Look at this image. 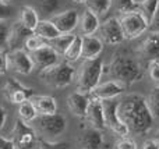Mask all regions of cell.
<instances>
[{
  "label": "cell",
  "mask_w": 159,
  "mask_h": 149,
  "mask_svg": "<svg viewBox=\"0 0 159 149\" xmlns=\"http://www.w3.org/2000/svg\"><path fill=\"white\" fill-rule=\"evenodd\" d=\"M117 114L129 134L147 135L154 124V117L147 106L145 98L137 94H129L119 100Z\"/></svg>",
  "instance_id": "1"
},
{
  "label": "cell",
  "mask_w": 159,
  "mask_h": 149,
  "mask_svg": "<svg viewBox=\"0 0 159 149\" xmlns=\"http://www.w3.org/2000/svg\"><path fill=\"white\" fill-rule=\"evenodd\" d=\"M106 71L112 75L113 81L121 84L124 88L134 85L144 77V68L140 60L130 55H116L109 66H103V72Z\"/></svg>",
  "instance_id": "2"
},
{
  "label": "cell",
  "mask_w": 159,
  "mask_h": 149,
  "mask_svg": "<svg viewBox=\"0 0 159 149\" xmlns=\"http://www.w3.org/2000/svg\"><path fill=\"white\" fill-rule=\"evenodd\" d=\"M32 130L35 131L38 139L55 142L66 130V117L60 113L45 114V116H36L30 123Z\"/></svg>",
  "instance_id": "3"
},
{
  "label": "cell",
  "mask_w": 159,
  "mask_h": 149,
  "mask_svg": "<svg viewBox=\"0 0 159 149\" xmlns=\"http://www.w3.org/2000/svg\"><path fill=\"white\" fill-rule=\"evenodd\" d=\"M103 74V61L101 57L84 60L77 74V92L89 95L101 81Z\"/></svg>",
  "instance_id": "4"
},
{
  "label": "cell",
  "mask_w": 159,
  "mask_h": 149,
  "mask_svg": "<svg viewBox=\"0 0 159 149\" xmlns=\"http://www.w3.org/2000/svg\"><path fill=\"white\" fill-rule=\"evenodd\" d=\"M75 75V68L70 63H56L55 66L48 67L39 72L41 80L45 84L55 88H66L73 82Z\"/></svg>",
  "instance_id": "5"
},
{
  "label": "cell",
  "mask_w": 159,
  "mask_h": 149,
  "mask_svg": "<svg viewBox=\"0 0 159 149\" xmlns=\"http://www.w3.org/2000/svg\"><path fill=\"white\" fill-rule=\"evenodd\" d=\"M119 21H120V27L123 31L124 41L137 39L148 31V20L144 17V14L138 8L131 13L120 15Z\"/></svg>",
  "instance_id": "6"
},
{
  "label": "cell",
  "mask_w": 159,
  "mask_h": 149,
  "mask_svg": "<svg viewBox=\"0 0 159 149\" xmlns=\"http://www.w3.org/2000/svg\"><path fill=\"white\" fill-rule=\"evenodd\" d=\"M117 99H109V100H102V109H103V121L105 128L110 130L115 135L119 138L121 137H129V130L126 125L121 123L120 117L117 114Z\"/></svg>",
  "instance_id": "7"
},
{
  "label": "cell",
  "mask_w": 159,
  "mask_h": 149,
  "mask_svg": "<svg viewBox=\"0 0 159 149\" xmlns=\"http://www.w3.org/2000/svg\"><path fill=\"white\" fill-rule=\"evenodd\" d=\"M11 142L16 149H32L38 144V137L30 124L16 120L13 131H11Z\"/></svg>",
  "instance_id": "8"
},
{
  "label": "cell",
  "mask_w": 159,
  "mask_h": 149,
  "mask_svg": "<svg viewBox=\"0 0 159 149\" xmlns=\"http://www.w3.org/2000/svg\"><path fill=\"white\" fill-rule=\"evenodd\" d=\"M96 32L99 33L98 38L103 43L110 45V46H116V45H120L121 42H124L123 31H121L120 21L117 17H109V18L103 20L99 24Z\"/></svg>",
  "instance_id": "9"
},
{
  "label": "cell",
  "mask_w": 159,
  "mask_h": 149,
  "mask_svg": "<svg viewBox=\"0 0 159 149\" xmlns=\"http://www.w3.org/2000/svg\"><path fill=\"white\" fill-rule=\"evenodd\" d=\"M2 91L4 98L13 105H20V103L28 100L34 95L32 88H27L20 81L14 80V78H7L4 81Z\"/></svg>",
  "instance_id": "10"
},
{
  "label": "cell",
  "mask_w": 159,
  "mask_h": 149,
  "mask_svg": "<svg viewBox=\"0 0 159 149\" xmlns=\"http://www.w3.org/2000/svg\"><path fill=\"white\" fill-rule=\"evenodd\" d=\"M49 20L53 22V25L57 28L60 33H74V31L78 28L80 11L75 8H67Z\"/></svg>",
  "instance_id": "11"
},
{
  "label": "cell",
  "mask_w": 159,
  "mask_h": 149,
  "mask_svg": "<svg viewBox=\"0 0 159 149\" xmlns=\"http://www.w3.org/2000/svg\"><path fill=\"white\" fill-rule=\"evenodd\" d=\"M8 67H11L14 72L21 75L31 74L32 70L35 68L30 53L25 52L24 49H17L8 52Z\"/></svg>",
  "instance_id": "12"
},
{
  "label": "cell",
  "mask_w": 159,
  "mask_h": 149,
  "mask_svg": "<svg viewBox=\"0 0 159 149\" xmlns=\"http://www.w3.org/2000/svg\"><path fill=\"white\" fill-rule=\"evenodd\" d=\"M30 56H31V59H32L34 66H35L36 68H39L41 71L48 68V67L55 66L56 63H59V55L48 45V42L42 47H39L38 50L31 52Z\"/></svg>",
  "instance_id": "13"
},
{
  "label": "cell",
  "mask_w": 159,
  "mask_h": 149,
  "mask_svg": "<svg viewBox=\"0 0 159 149\" xmlns=\"http://www.w3.org/2000/svg\"><path fill=\"white\" fill-rule=\"evenodd\" d=\"M126 88L121 84L116 82V81L110 80L106 82H99L95 88L92 89V92L89 94V96H93L99 100H109V99H117V96L124 94Z\"/></svg>",
  "instance_id": "14"
},
{
  "label": "cell",
  "mask_w": 159,
  "mask_h": 149,
  "mask_svg": "<svg viewBox=\"0 0 159 149\" xmlns=\"http://www.w3.org/2000/svg\"><path fill=\"white\" fill-rule=\"evenodd\" d=\"M138 59L145 60L147 63L159 61V35L149 33L137 47Z\"/></svg>",
  "instance_id": "15"
},
{
  "label": "cell",
  "mask_w": 159,
  "mask_h": 149,
  "mask_svg": "<svg viewBox=\"0 0 159 149\" xmlns=\"http://www.w3.org/2000/svg\"><path fill=\"white\" fill-rule=\"evenodd\" d=\"M32 35L31 31H28L24 25L20 21H16L10 25L8 28V36H7V49L10 50H17L24 47L25 41L28 39V36Z\"/></svg>",
  "instance_id": "16"
},
{
  "label": "cell",
  "mask_w": 159,
  "mask_h": 149,
  "mask_svg": "<svg viewBox=\"0 0 159 149\" xmlns=\"http://www.w3.org/2000/svg\"><path fill=\"white\" fill-rule=\"evenodd\" d=\"M85 121L88 123V127L96 128V130H105L103 121V109H102V100L89 96V105H88L87 113H85Z\"/></svg>",
  "instance_id": "17"
},
{
  "label": "cell",
  "mask_w": 159,
  "mask_h": 149,
  "mask_svg": "<svg viewBox=\"0 0 159 149\" xmlns=\"http://www.w3.org/2000/svg\"><path fill=\"white\" fill-rule=\"evenodd\" d=\"M103 142L102 131L92 127H87L78 138V145L81 149H102Z\"/></svg>",
  "instance_id": "18"
},
{
  "label": "cell",
  "mask_w": 159,
  "mask_h": 149,
  "mask_svg": "<svg viewBox=\"0 0 159 149\" xmlns=\"http://www.w3.org/2000/svg\"><path fill=\"white\" fill-rule=\"evenodd\" d=\"M30 100L38 116L57 113V102L53 96H49V95H32L30 98Z\"/></svg>",
  "instance_id": "19"
},
{
  "label": "cell",
  "mask_w": 159,
  "mask_h": 149,
  "mask_svg": "<svg viewBox=\"0 0 159 149\" xmlns=\"http://www.w3.org/2000/svg\"><path fill=\"white\" fill-rule=\"evenodd\" d=\"M81 59L84 60H92L99 57V55L103 50V42L95 35L81 36Z\"/></svg>",
  "instance_id": "20"
},
{
  "label": "cell",
  "mask_w": 159,
  "mask_h": 149,
  "mask_svg": "<svg viewBox=\"0 0 159 149\" xmlns=\"http://www.w3.org/2000/svg\"><path fill=\"white\" fill-rule=\"evenodd\" d=\"M88 105H89V95L80 94V92H73L67 98V107L69 110L74 114L75 117L84 119L85 113H87Z\"/></svg>",
  "instance_id": "21"
},
{
  "label": "cell",
  "mask_w": 159,
  "mask_h": 149,
  "mask_svg": "<svg viewBox=\"0 0 159 149\" xmlns=\"http://www.w3.org/2000/svg\"><path fill=\"white\" fill-rule=\"evenodd\" d=\"M99 17H96L93 13L88 11L85 8L81 14H80V22H78V31L81 36H91L95 35V32L99 28Z\"/></svg>",
  "instance_id": "22"
},
{
  "label": "cell",
  "mask_w": 159,
  "mask_h": 149,
  "mask_svg": "<svg viewBox=\"0 0 159 149\" xmlns=\"http://www.w3.org/2000/svg\"><path fill=\"white\" fill-rule=\"evenodd\" d=\"M18 21L21 22L28 31H31V32L34 33V31H35L36 25H38V22H39L38 11L34 7H31V6H22V7L20 8Z\"/></svg>",
  "instance_id": "23"
},
{
  "label": "cell",
  "mask_w": 159,
  "mask_h": 149,
  "mask_svg": "<svg viewBox=\"0 0 159 149\" xmlns=\"http://www.w3.org/2000/svg\"><path fill=\"white\" fill-rule=\"evenodd\" d=\"M34 33L46 42L52 41V39L56 38V36L60 35V32L57 31V28L53 25V22L50 21V20H39Z\"/></svg>",
  "instance_id": "24"
},
{
  "label": "cell",
  "mask_w": 159,
  "mask_h": 149,
  "mask_svg": "<svg viewBox=\"0 0 159 149\" xmlns=\"http://www.w3.org/2000/svg\"><path fill=\"white\" fill-rule=\"evenodd\" d=\"M75 35H77V33H60V35L56 36L55 39L48 42V45H49L57 55L63 56L64 52H66V50L69 49V46L71 45V42L74 41Z\"/></svg>",
  "instance_id": "25"
},
{
  "label": "cell",
  "mask_w": 159,
  "mask_h": 149,
  "mask_svg": "<svg viewBox=\"0 0 159 149\" xmlns=\"http://www.w3.org/2000/svg\"><path fill=\"white\" fill-rule=\"evenodd\" d=\"M84 4L88 11L93 13L96 17H102L109 13L112 7V0H85Z\"/></svg>",
  "instance_id": "26"
},
{
  "label": "cell",
  "mask_w": 159,
  "mask_h": 149,
  "mask_svg": "<svg viewBox=\"0 0 159 149\" xmlns=\"http://www.w3.org/2000/svg\"><path fill=\"white\" fill-rule=\"evenodd\" d=\"M38 8L41 14L52 18L61 11V0H38Z\"/></svg>",
  "instance_id": "27"
},
{
  "label": "cell",
  "mask_w": 159,
  "mask_h": 149,
  "mask_svg": "<svg viewBox=\"0 0 159 149\" xmlns=\"http://www.w3.org/2000/svg\"><path fill=\"white\" fill-rule=\"evenodd\" d=\"M81 43H82L81 35H75L74 41L71 42L69 49H67L63 55V57L66 59V63L71 64V63H75L78 59H81Z\"/></svg>",
  "instance_id": "28"
},
{
  "label": "cell",
  "mask_w": 159,
  "mask_h": 149,
  "mask_svg": "<svg viewBox=\"0 0 159 149\" xmlns=\"http://www.w3.org/2000/svg\"><path fill=\"white\" fill-rule=\"evenodd\" d=\"M36 116H38V114H36L35 109H34V106H32V103H31L30 99L18 105V117L21 121L30 124Z\"/></svg>",
  "instance_id": "29"
},
{
  "label": "cell",
  "mask_w": 159,
  "mask_h": 149,
  "mask_svg": "<svg viewBox=\"0 0 159 149\" xmlns=\"http://www.w3.org/2000/svg\"><path fill=\"white\" fill-rule=\"evenodd\" d=\"M147 106L154 119H159V86H155L145 98Z\"/></svg>",
  "instance_id": "30"
},
{
  "label": "cell",
  "mask_w": 159,
  "mask_h": 149,
  "mask_svg": "<svg viewBox=\"0 0 159 149\" xmlns=\"http://www.w3.org/2000/svg\"><path fill=\"white\" fill-rule=\"evenodd\" d=\"M112 6H115L116 11L120 13V15L127 13H131V11L137 10V6L134 4L133 0H112Z\"/></svg>",
  "instance_id": "31"
},
{
  "label": "cell",
  "mask_w": 159,
  "mask_h": 149,
  "mask_svg": "<svg viewBox=\"0 0 159 149\" xmlns=\"http://www.w3.org/2000/svg\"><path fill=\"white\" fill-rule=\"evenodd\" d=\"M45 43H46V41H43L42 38H39V36H36L35 33H32V35L28 36V39L25 41L24 47H22V49H24L25 52L31 53V52H35V50H38L39 47H42Z\"/></svg>",
  "instance_id": "32"
},
{
  "label": "cell",
  "mask_w": 159,
  "mask_h": 149,
  "mask_svg": "<svg viewBox=\"0 0 159 149\" xmlns=\"http://www.w3.org/2000/svg\"><path fill=\"white\" fill-rule=\"evenodd\" d=\"M158 4H159V0H145L144 3H141L138 6V10L144 14V17L147 20H149L152 17V14L155 13V10H157Z\"/></svg>",
  "instance_id": "33"
},
{
  "label": "cell",
  "mask_w": 159,
  "mask_h": 149,
  "mask_svg": "<svg viewBox=\"0 0 159 149\" xmlns=\"http://www.w3.org/2000/svg\"><path fill=\"white\" fill-rule=\"evenodd\" d=\"M38 149H70V145L67 142H49L38 139Z\"/></svg>",
  "instance_id": "34"
},
{
  "label": "cell",
  "mask_w": 159,
  "mask_h": 149,
  "mask_svg": "<svg viewBox=\"0 0 159 149\" xmlns=\"http://www.w3.org/2000/svg\"><path fill=\"white\" fill-rule=\"evenodd\" d=\"M148 31L149 33L159 35V4L157 10H155V13L152 14V17L148 20Z\"/></svg>",
  "instance_id": "35"
},
{
  "label": "cell",
  "mask_w": 159,
  "mask_h": 149,
  "mask_svg": "<svg viewBox=\"0 0 159 149\" xmlns=\"http://www.w3.org/2000/svg\"><path fill=\"white\" fill-rule=\"evenodd\" d=\"M115 149H137V144L129 137H121L115 142Z\"/></svg>",
  "instance_id": "36"
},
{
  "label": "cell",
  "mask_w": 159,
  "mask_h": 149,
  "mask_svg": "<svg viewBox=\"0 0 159 149\" xmlns=\"http://www.w3.org/2000/svg\"><path fill=\"white\" fill-rule=\"evenodd\" d=\"M148 74L155 86H159V61H151L148 63Z\"/></svg>",
  "instance_id": "37"
},
{
  "label": "cell",
  "mask_w": 159,
  "mask_h": 149,
  "mask_svg": "<svg viewBox=\"0 0 159 149\" xmlns=\"http://www.w3.org/2000/svg\"><path fill=\"white\" fill-rule=\"evenodd\" d=\"M14 14V7L10 3L0 2V21H6Z\"/></svg>",
  "instance_id": "38"
},
{
  "label": "cell",
  "mask_w": 159,
  "mask_h": 149,
  "mask_svg": "<svg viewBox=\"0 0 159 149\" xmlns=\"http://www.w3.org/2000/svg\"><path fill=\"white\" fill-rule=\"evenodd\" d=\"M10 25L6 24V21H0V49H6L7 46V36Z\"/></svg>",
  "instance_id": "39"
},
{
  "label": "cell",
  "mask_w": 159,
  "mask_h": 149,
  "mask_svg": "<svg viewBox=\"0 0 159 149\" xmlns=\"http://www.w3.org/2000/svg\"><path fill=\"white\" fill-rule=\"evenodd\" d=\"M8 70V52L6 49H0V75H4Z\"/></svg>",
  "instance_id": "40"
},
{
  "label": "cell",
  "mask_w": 159,
  "mask_h": 149,
  "mask_svg": "<svg viewBox=\"0 0 159 149\" xmlns=\"http://www.w3.org/2000/svg\"><path fill=\"white\" fill-rule=\"evenodd\" d=\"M143 149H159V141L158 139H147L143 144Z\"/></svg>",
  "instance_id": "41"
},
{
  "label": "cell",
  "mask_w": 159,
  "mask_h": 149,
  "mask_svg": "<svg viewBox=\"0 0 159 149\" xmlns=\"http://www.w3.org/2000/svg\"><path fill=\"white\" fill-rule=\"evenodd\" d=\"M0 149H16L11 142V139L4 138V137H0Z\"/></svg>",
  "instance_id": "42"
},
{
  "label": "cell",
  "mask_w": 159,
  "mask_h": 149,
  "mask_svg": "<svg viewBox=\"0 0 159 149\" xmlns=\"http://www.w3.org/2000/svg\"><path fill=\"white\" fill-rule=\"evenodd\" d=\"M6 120H7V113H6L4 107L0 105V130H2L3 125L6 124Z\"/></svg>",
  "instance_id": "43"
},
{
  "label": "cell",
  "mask_w": 159,
  "mask_h": 149,
  "mask_svg": "<svg viewBox=\"0 0 159 149\" xmlns=\"http://www.w3.org/2000/svg\"><path fill=\"white\" fill-rule=\"evenodd\" d=\"M133 2H134V4L138 7V6H140L141 3H144V2H145V0H133Z\"/></svg>",
  "instance_id": "44"
},
{
  "label": "cell",
  "mask_w": 159,
  "mask_h": 149,
  "mask_svg": "<svg viewBox=\"0 0 159 149\" xmlns=\"http://www.w3.org/2000/svg\"><path fill=\"white\" fill-rule=\"evenodd\" d=\"M71 2H74V3H85V0H71Z\"/></svg>",
  "instance_id": "45"
},
{
  "label": "cell",
  "mask_w": 159,
  "mask_h": 149,
  "mask_svg": "<svg viewBox=\"0 0 159 149\" xmlns=\"http://www.w3.org/2000/svg\"><path fill=\"white\" fill-rule=\"evenodd\" d=\"M0 2H3V3H10L11 0H0Z\"/></svg>",
  "instance_id": "46"
},
{
  "label": "cell",
  "mask_w": 159,
  "mask_h": 149,
  "mask_svg": "<svg viewBox=\"0 0 159 149\" xmlns=\"http://www.w3.org/2000/svg\"><path fill=\"white\" fill-rule=\"evenodd\" d=\"M155 139H158V141H159V131L157 133V138H155Z\"/></svg>",
  "instance_id": "47"
}]
</instances>
